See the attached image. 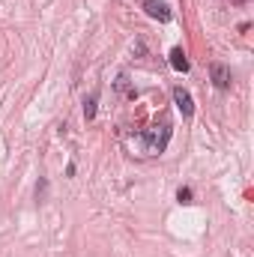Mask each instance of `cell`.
I'll return each mask as SVG.
<instances>
[{"mask_svg":"<svg viewBox=\"0 0 254 257\" xmlns=\"http://www.w3.org/2000/svg\"><path fill=\"white\" fill-rule=\"evenodd\" d=\"M141 141H144L147 153H165V147H168V141H171V123L162 120V126H153L150 132H144Z\"/></svg>","mask_w":254,"mask_h":257,"instance_id":"obj_1","label":"cell"},{"mask_svg":"<svg viewBox=\"0 0 254 257\" xmlns=\"http://www.w3.org/2000/svg\"><path fill=\"white\" fill-rule=\"evenodd\" d=\"M144 9H147L150 18H156V21H162V24L171 21V6L162 3V0H144Z\"/></svg>","mask_w":254,"mask_h":257,"instance_id":"obj_2","label":"cell"},{"mask_svg":"<svg viewBox=\"0 0 254 257\" xmlns=\"http://www.w3.org/2000/svg\"><path fill=\"white\" fill-rule=\"evenodd\" d=\"M174 105L180 108L183 117H191L194 114V99H191V93L186 87H174Z\"/></svg>","mask_w":254,"mask_h":257,"instance_id":"obj_3","label":"cell"},{"mask_svg":"<svg viewBox=\"0 0 254 257\" xmlns=\"http://www.w3.org/2000/svg\"><path fill=\"white\" fill-rule=\"evenodd\" d=\"M209 78L218 90H227L230 87V69L224 63H209Z\"/></svg>","mask_w":254,"mask_h":257,"instance_id":"obj_4","label":"cell"},{"mask_svg":"<svg viewBox=\"0 0 254 257\" xmlns=\"http://www.w3.org/2000/svg\"><path fill=\"white\" fill-rule=\"evenodd\" d=\"M171 66L177 69V72H189V57H186V51L177 45V48H171Z\"/></svg>","mask_w":254,"mask_h":257,"instance_id":"obj_5","label":"cell"},{"mask_svg":"<svg viewBox=\"0 0 254 257\" xmlns=\"http://www.w3.org/2000/svg\"><path fill=\"white\" fill-rule=\"evenodd\" d=\"M96 102H99V93H90L84 99V120H93L96 117Z\"/></svg>","mask_w":254,"mask_h":257,"instance_id":"obj_6","label":"cell"},{"mask_svg":"<svg viewBox=\"0 0 254 257\" xmlns=\"http://www.w3.org/2000/svg\"><path fill=\"white\" fill-rule=\"evenodd\" d=\"M177 200H180V203H191V189H180V192H177Z\"/></svg>","mask_w":254,"mask_h":257,"instance_id":"obj_7","label":"cell"},{"mask_svg":"<svg viewBox=\"0 0 254 257\" xmlns=\"http://www.w3.org/2000/svg\"><path fill=\"white\" fill-rule=\"evenodd\" d=\"M233 3H242V0H233Z\"/></svg>","mask_w":254,"mask_h":257,"instance_id":"obj_8","label":"cell"}]
</instances>
